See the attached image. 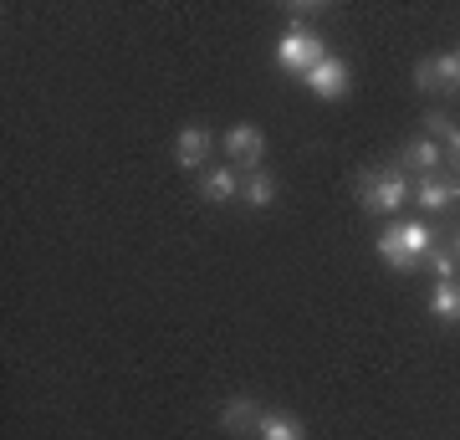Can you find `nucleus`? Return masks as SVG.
Returning a JSON list of instances; mask_svg holds the SVG:
<instances>
[{"instance_id": "nucleus-7", "label": "nucleus", "mask_w": 460, "mask_h": 440, "mask_svg": "<svg viewBox=\"0 0 460 440\" xmlns=\"http://www.w3.org/2000/svg\"><path fill=\"white\" fill-rule=\"evenodd\" d=\"M414 200H420V211H450V205L460 200V180L420 175V184H414Z\"/></svg>"}, {"instance_id": "nucleus-11", "label": "nucleus", "mask_w": 460, "mask_h": 440, "mask_svg": "<svg viewBox=\"0 0 460 440\" xmlns=\"http://www.w3.org/2000/svg\"><path fill=\"white\" fill-rule=\"evenodd\" d=\"M378 261H384L389 272H410L414 266V256H410V246H404V236H399V226L378 230Z\"/></svg>"}, {"instance_id": "nucleus-14", "label": "nucleus", "mask_w": 460, "mask_h": 440, "mask_svg": "<svg viewBox=\"0 0 460 440\" xmlns=\"http://www.w3.org/2000/svg\"><path fill=\"white\" fill-rule=\"evenodd\" d=\"M404 164H414L420 175H435V164H440V144H435V139H410V144H404Z\"/></svg>"}, {"instance_id": "nucleus-16", "label": "nucleus", "mask_w": 460, "mask_h": 440, "mask_svg": "<svg viewBox=\"0 0 460 440\" xmlns=\"http://www.w3.org/2000/svg\"><path fill=\"white\" fill-rule=\"evenodd\" d=\"M429 272H435V282H456V246H435L429 251Z\"/></svg>"}, {"instance_id": "nucleus-5", "label": "nucleus", "mask_w": 460, "mask_h": 440, "mask_svg": "<svg viewBox=\"0 0 460 440\" xmlns=\"http://www.w3.org/2000/svg\"><path fill=\"white\" fill-rule=\"evenodd\" d=\"M226 154L256 175V169H261V154H266V133L256 129V123H235V129L226 133Z\"/></svg>"}, {"instance_id": "nucleus-3", "label": "nucleus", "mask_w": 460, "mask_h": 440, "mask_svg": "<svg viewBox=\"0 0 460 440\" xmlns=\"http://www.w3.org/2000/svg\"><path fill=\"white\" fill-rule=\"evenodd\" d=\"M414 87H420V93H456L460 87V57L456 51L425 57V62L414 67Z\"/></svg>"}, {"instance_id": "nucleus-9", "label": "nucleus", "mask_w": 460, "mask_h": 440, "mask_svg": "<svg viewBox=\"0 0 460 440\" xmlns=\"http://www.w3.org/2000/svg\"><path fill=\"white\" fill-rule=\"evenodd\" d=\"M199 195L210 200V205H226V200H235V195H241L235 169H230V164H220V169H205V175H199Z\"/></svg>"}, {"instance_id": "nucleus-12", "label": "nucleus", "mask_w": 460, "mask_h": 440, "mask_svg": "<svg viewBox=\"0 0 460 440\" xmlns=\"http://www.w3.org/2000/svg\"><path fill=\"white\" fill-rule=\"evenodd\" d=\"M429 312H435L440 323H460V282H435V292H429Z\"/></svg>"}, {"instance_id": "nucleus-6", "label": "nucleus", "mask_w": 460, "mask_h": 440, "mask_svg": "<svg viewBox=\"0 0 460 440\" xmlns=\"http://www.w3.org/2000/svg\"><path fill=\"white\" fill-rule=\"evenodd\" d=\"M261 415L266 409H256L251 394H230L226 405H220V430L226 436H256L261 430Z\"/></svg>"}, {"instance_id": "nucleus-19", "label": "nucleus", "mask_w": 460, "mask_h": 440, "mask_svg": "<svg viewBox=\"0 0 460 440\" xmlns=\"http://www.w3.org/2000/svg\"><path fill=\"white\" fill-rule=\"evenodd\" d=\"M445 154H450V159H456V169H460V129L445 139Z\"/></svg>"}, {"instance_id": "nucleus-18", "label": "nucleus", "mask_w": 460, "mask_h": 440, "mask_svg": "<svg viewBox=\"0 0 460 440\" xmlns=\"http://www.w3.org/2000/svg\"><path fill=\"white\" fill-rule=\"evenodd\" d=\"M450 133H456V129H450V118H445V113H429V139H450Z\"/></svg>"}, {"instance_id": "nucleus-21", "label": "nucleus", "mask_w": 460, "mask_h": 440, "mask_svg": "<svg viewBox=\"0 0 460 440\" xmlns=\"http://www.w3.org/2000/svg\"><path fill=\"white\" fill-rule=\"evenodd\" d=\"M456 57H460V47H456Z\"/></svg>"}, {"instance_id": "nucleus-10", "label": "nucleus", "mask_w": 460, "mask_h": 440, "mask_svg": "<svg viewBox=\"0 0 460 440\" xmlns=\"http://www.w3.org/2000/svg\"><path fill=\"white\" fill-rule=\"evenodd\" d=\"M256 440H307V430H302V420H292L287 409H266Z\"/></svg>"}, {"instance_id": "nucleus-4", "label": "nucleus", "mask_w": 460, "mask_h": 440, "mask_svg": "<svg viewBox=\"0 0 460 440\" xmlns=\"http://www.w3.org/2000/svg\"><path fill=\"white\" fill-rule=\"evenodd\" d=\"M302 82L313 87L317 98L338 103V98L348 93V82H353V72H348V62H343V57H323V62H317L313 72H302Z\"/></svg>"}, {"instance_id": "nucleus-1", "label": "nucleus", "mask_w": 460, "mask_h": 440, "mask_svg": "<svg viewBox=\"0 0 460 440\" xmlns=\"http://www.w3.org/2000/svg\"><path fill=\"white\" fill-rule=\"evenodd\" d=\"M358 200H363V211L389 215V211H399L404 200H414V184L404 180V169H399V164H389V169H378V175H363Z\"/></svg>"}, {"instance_id": "nucleus-15", "label": "nucleus", "mask_w": 460, "mask_h": 440, "mask_svg": "<svg viewBox=\"0 0 460 440\" xmlns=\"http://www.w3.org/2000/svg\"><path fill=\"white\" fill-rule=\"evenodd\" d=\"M399 236H404V246H410V256H414V261L435 251V230H429L425 220H404V226H399Z\"/></svg>"}, {"instance_id": "nucleus-8", "label": "nucleus", "mask_w": 460, "mask_h": 440, "mask_svg": "<svg viewBox=\"0 0 460 440\" xmlns=\"http://www.w3.org/2000/svg\"><path fill=\"white\" fill-rule=\"evenodd\" d=\"M210 154H215V133H210V129H199V123H195V129H184V133H180V144H174V159H180L184 169H199V164L210 159Z\"/></svg>"}, {"instance_id": "nucleus-20", "label": "nucleus", "mask_w": 460, "mask_h": 440, "mask_svg": "<svg viewBox=\"0 0 460 440\" xmlns=\"http://www.w3.org/2000/svg\"><path fill=\"white\" fill-rule=\"evenodd\" d=\"M456 261H460V236H456Z\"/></svg>"}, {"instance_id": "nucleus-17", "label": "nucleus", "mask_w": 460, "mask_h": 440, "mask_svg": "<svg viewBox=\"0 0 460 440\" xmlns=\"http://www.w3.org/2000/svg\"><path fill=\"white\" fill-rule=\"evenodd\" d=\"M287 16H292V26H307V21L323 16V5H307V0H302V5H287Z\"/></svg>"}, {"instance_id": "nucleus-13", "label": "nucleus", "mask_w": 460, "mask_h": 440, "mask_svg": "<svg viewBox=\"0 0 460 440\" xmlns=\"http://www.w3.org/2000/svg\"><path fill=\"white\" fill-rule=\"evenodd\" d=\"M241 200H246L251 211H266V205L277 200V180H271L266 169H256V175H246V184H241Z\"/></svg>"}, {"instance_id": "nucleus-2", "label": "nucleus", "mask_w": 460, "mask_h": 440, "mask_svg": "<svg viewBox=\"0 0 460 440\" xmlns=\"http://www.w3.org/2000/svg\"><path fill=\"white\" fill-rule=\"evenodd\" d=\"M323 57H328V47H323V36H317L313 26H292V31L277 41V62H281V72H292V77L313 72Z\"/></svg>"}]
</instances>
